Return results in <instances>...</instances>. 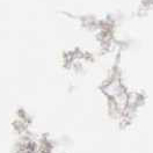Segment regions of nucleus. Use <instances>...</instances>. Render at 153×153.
Masks as SVG:
<instances>
[]
</instances>
